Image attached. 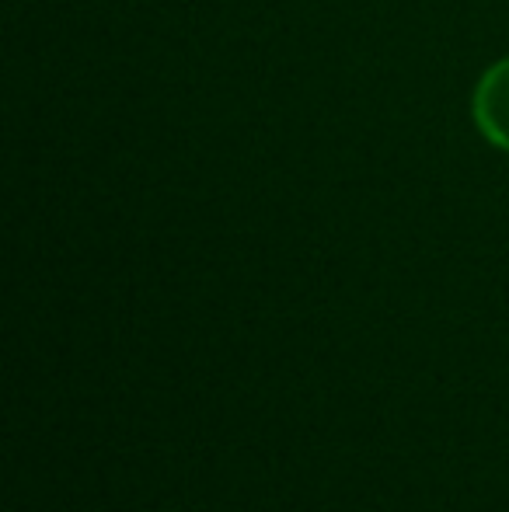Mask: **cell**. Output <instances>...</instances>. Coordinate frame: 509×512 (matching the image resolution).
I'll return each mask as SVG.
<instances>
[{"label":"cell","mask_w":509,"mask_h":512,"mask_svg":"<svg viewBox=\"0 0 509 512\" xmlns=\"http://www.w3.org/2000/svg\"><path fill=\"white\" fill-rule=\"evenodd\" d=\"M475 122L492 147L509 150V60L496 63L478 84Z\"/></svg>","instance_id":"6da1fadb"}]
</instances>
